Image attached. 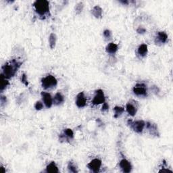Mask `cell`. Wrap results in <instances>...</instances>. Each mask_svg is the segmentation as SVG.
Listing matches in <instances>:
<instances>
[{
	"label": "cell",
	"instance_id": "6da1fadb",
	"mask_svg": "<svg viewBox=\"0 0 173 173\" xmlns=\"http://www.w3.org/2000/svg\"><path fill=\"white\" fill-rule=\"evenodd\" d=\"M22 62L16 59L11 60L10 62L5 63L2 67V74L5 76L7 79H10L15 76L18 70L21 68Z\"/></svg>",
	"mask_w": 173,
	"mask_h": 173
},
{
	"label": "cell",
	"instance_id": "7a4b0ae2",
	"mask_svg": "<svg viewBox=\"0 0 173 173\" xmlns=\"http://www.w3.org/2000/svg\"><path fill=\"white\" fill-rule=\"evenodd\" d=\"M33 6L39 17H46L50 13V2L47 0H37L33 2Z\"/></svg>",
	"mask_w": 173,
	"mask_h": 173
},
{
	"label": "cell",
	"instance_id": "3957f363",
	"mask_svg": "<svg viewBox=\"0 0 173 173\" xmlns=\"http://www.w3.org/2000/svg\"><path fill=\"white\" fill-rule=\"evenodd\" d=\"M41 86L44 89H54L58 84V80L56 79L54 76L51 74H48L45 77L42 78Z\"/></svg>",
	"mask_w": 173,
	"mask_h": 173
},
{
	"label": "cell",
	"instance_id": "277c9868",
	"mask_svg": "<svg viewBox=\"0 0 173 173\" xmlns=\"http://www.w3.org/2000/svg\"><path fill=\"white\" fill-rule=\"evenodd\" d=\"M127 124L131 128H132V131L138 134H142L145 127H146V122L143 120H138L133 121V120L129 119L128 120Z\"/></svg>",
	"mask_w": 173,
	"mask_h": 173
},
{
	"label": "cell",
	"instance_id": "5b68a950",
	"mask_svg": "<svg viewBox=\"0 0 173 173\" xmlns=\"http://www.w3.org/2000/svg\"><path fill=\"white\" fill-rule=\"evenodd\" d=\"M132 92L137 97L145 98L147 97L148 95L147 85L143 83H137L132 88Z\"/></svg>",
	"mask_w": 173,
	"mask_h": 173
},
{
	"label": "cell",
	"instance_id": "8992f818",
	"mask_svg": "<svg viewBox=\"0 0 173 173\" xmlns=\"http://www.w3.org/2000/svg\"><path fill=\"white\" fill-rule=\"evenodd\" d=\"M104 102H106V97L102 89L96 90L94 98L92 99V104L94 106H98L99 104H103Z\"/></svg>",
	"mask_w": 173,
	"mask_h": 173
},
{
	"label": "cell",
	"instance_id": "52a82bcc",
	"mask_svg": "<svg viewBox=\"0 0 173 173\" xmlns=\"http://www.w3.org/2000/svg\"><path fill=\"white\" fill-rule=\"evenodd\" d=\"M102 165V160L99 158H95L92 160L91 161L87 164V167L89 169V170L95 173H98L100 171Z\"/></svg>",
	"mask_w": 173,
	"mask_h": 173
},
{
	"label": "cell",
	"instance_id": "ba28073f",
	"mask_svg": "<svg viewBox=\"0 0 173 173\" xmlns=\"http://www.w3.org/2000/svg\"><path fill=\"white\" fill-rule=\"evenodd\" d=\"M41 95L42 98V102L47 108H50L53 106V98L51 95V94L48 92L42 91L41 93Z\"/></svg>",
	"mask_w": 173,
	"mask_h": 173
},
{
	"label": "cell",
	"instance_id": "9c48e42d",
	"mask_svg": "<svg viewBox=\"0 0 173 173\" xmlns=\"http://www.w3.org/2000/svg\"><path fill=\"white\" fill-rule=\"evenodd\" d=\"M168 35L166 32L159 31L156 33L154 41L156 45H162V44H165L168 41Z\"/></svg>",
	"mask_w": 173,
	"mask_h": 173
},
{
	"label": "cell",
	"instance_id": "30bf717a",
	"mask_svg": "<svg viewBox=\"0 0 173 173\" xmlns=\"http://www.w3.org/2000/svg\"><path fill=\"white\" fill-rule=\"evenodd\" d=\"M74 132L71 128H65L64 129L62 133L59 135V140L60 142H65V141H68L74 139Z\"/></svg>",
	"mask_w": 173,
	"mask_h": 173
},
{
	"label": "cell",
	"instance_id": "8fae6325",
	"mask_svg": "<svg viewBox=\"0 0 173 173\" xmlns=\"http://www.w3.org/2000/svg\"><path fill=\"white\" fill-rule=\"evenodd\" d=\"M119 167L124 173H129L132 171V166L131 163L127 159L123 158L120 160Z\"/></svg>",
	"mask_w": 173,
	"mask_h": 173
},
{
	"label": "cell",
	"instance_id": "7c38bea8",
	"mask_svg": "<svg viewBox=\"0 0 173 173\" xmlns=\"http://www.w3.org/2000/svg\"><path fill=\"white\" fill-rule=\"evenodd\" d=\"M87 98L85 95H84V92H80L79 94H77L76 97L75 103L76 106L79 108H84L87 105Z\"/></svg>",
	"mask_w": 173,
	"mask_h": 173
},
{
	"label": "cell",
	"instance_id": "4fadbf2b",
	"mask_svg": "<svg viewBox=\"0 0 173 173\" xmlns=\"http://www.w3.org/2000/svg\"><path fill=\"white\" fill-rule=\"evenodd\" d=\"M146 127L151 135L154 137L160 136L158 127L156 123L147 121V123H146Z\"/></svg>",
	"mask_w": 173,
	"mask_h": 173
},
{
	"label": "cell",
	"instance_id": "5bb4252c",
	"mask_svg": "<svg viewBox=\"0 0 173 173\" xmlns=\"http://www.w3.org/2000/svg\"><path fill=\"white\" fill-rule=\"evenodd\" d=\"M133 103L132 102V101L128 102L127 105H126V111L128 115H130L131 116H135L138 110V106H137V102L132 101Z\"/></svg>",
	"mask_w": 173,
	"mask_h": 173
},
{
	"label": "cell",
	"instance_id": "9a60e30c",
	"mask_svg": "<svg viewBox=\"0 0 173 173\" xmlns=\"http://www.w3.org/2000/svg\"><path fill=\"white\" fill-rule=\"evenodd\" d=\"M118 50V46L116 43L110 42L106 47V53L110 55H114Z\"/></svg>",
	"mask_w": 173,
	"mask_h": 173
},
{
	"label": "cell",
	"instance_id": "2e32d148",
	"mask_svg": "<svg viewBox=\"0 0 173 173\" xmlns=\"http://www.w3.org/2000/svg\"><path fill=\"white\" fill-rule=\"evenodd\" d=\"M148 53V46L147 44L143 43L137 48V54L141 58H145L147 55Z\"/></svg>",
	"mask_w": 173,
	"mask_h": 173
},
{
	"label": "cell",
	"instance_id": "e0dca14e",
	"mask_svg": "<svg viewBox=\"0 0 173 173\" xmlns=\"http://www.w3.org/2000/svg\"><path fill=\"white\" fill-rule=\"evenodd\" d=\"M64 101H65L64 96L60 92L56 93L53 98V103L55 106L61 105L64 102Z\"/></svg>",
	"mask_w": 173,
	"mask_h": 173
},
{
	"label": "cell",
	"instance_id": "ac0fdd59",
	"mask_svg": "<svg viewBox=\"0 0 173 173\" xmlns=\"http://www.w3.org/2000/svg\"><path fill=\"white\" fill-rule=\"evenodd\" d=\"M91 13L95 18L100 19L103 17V10L99 6H95L91 10Z\"/></svg>",
	"mask_w": 173,
	"mask_h": 173
},
{
	"label": "cell",
	"instance_id": "d6986e66",
	"mask_svg": "<svg viewBox=\"0 0 173 173\" xmlns=\"http://www.w3.org/2000/svg\"><path fill=\"white\" fill-rule=\"evenodd\" d=\"M46 172L48 173H58L59 169L55 162H51L47 165L46 168Z\"/></svg>",
	"mask_w": 173,
	"mask_h": 173
},
{
	"label": "cell",
	"instance_id": "ffe728a7",
	"mask_svg": "<svg viewBox=\"0 0 173 173\" xmlns=\"http://www.w3.org/2000/svg\"><path fill=\"white\" fill-rule=\"evenodd\" d=\"M113 111H114V117L115 118H118L123 114V112H124V108L122 106H116L114 108Z\"/></svg>",
	"mask_w": 173,
	"mask_h": 173
},
{
	"label": "cell",
	"instance_id": "44dd1931",
	"mask_svg": "<svg viewBox=\"0 0 173 173\" xmlns=\"http://www.w3.org/2000/svg\"><path fill=\"white\" fill-rule=\"evenodd\" d=\"M9 84L10 83L8 80L3 75V74L1 73V87H0V90H1L2 93L9 86Z\"/></svg>",
	"mask_w": 173,
	"mask_h": 173
},
{
	"label": "cell",
	"instance_id": "7402d4cb",
	"mask_svg": "<svg viewBox=\"0 0 173 173\" xmlns=\"http://www.w3.org/2000/svg\"><path fill=\"white\" fill-rule=\"evenodd\" d=\"M56 41H57V37L55 33H51L50 37H49V43H50V47L51 49L54 50L55 45H56Z\"/></svg>",
	"mask_w": 173,
	"mask_h": 173
},
{
	"label": "cell",
	"instance_id": "603a6c76",
	"mask_svg": "<svg viewBox=\"0 0 173 173\" xmlns=\"http://www.w3.org/2000/svg\"><path fill=\"white\" fill-rule=\"evenodd\" d=\"M68 170L70 172H73V173H76L78 172V167L76 165L72 162V161H70V162H68Z\"/></svg>",
	"mask_w": 173,
	"mask_h": 173
},
{
	"label": "cell",
	"instance_id": "cb8c5ba5",
	"mask_svg": "<svg viewBox=\"0 0 173 173\" xmlns=\"http://www.w3.org/2000/svg\"><path fill=\"white\" fill-rule=\"evenodd\" d=\"M83 8H84V5H83V2L78 3L76 5L75 7H74L76 13L78 14H80V13H81L82 12H83Z\"/></svg>",
	"mask_w": 173,
	"mask_h": 173
},
{
	"label": "cell",
	"instance_id": "d4e9b609",
	"mask_svg": "<svg viewBox=\"0 0 173 173\" xmlns=\"http://www.w3.org/2000/svg\"><path fill=\"white\" fill-rule=\"evenodd\" d=\"M103 37L106 40H110L112 37V34L110 30L109 29H105L103 32Z\"/></svg>",
	"mask_w": 173,
	"mask_h": 173
},
{
	"label": "cell",
	"instance_id": "484cf974",
	"mask_svg": "<svg viewBox=\"0 0 173 173\" xmlns=\"http://www.w3.org/2000/svg\"><path fill=\"white\" fill-rule=\"evenodd\" d=\"M34 107H35L36 110H37V111L41 110L43 108V107H44L43 102H41V101L36 102V103H35V106Z\"/></svg>",
	"mask_w": 173,
	"mask_h": 173
},
{
	"label": "cell",
	"instance_id": "4316f807",
	"mask_svg": "<svg viewBox=\"0 0 173 173\" xmlns=\"http://www.w3.org/2000/svg\"><path fill=\"white\" fill-rule=\"evenodd\" d=\"M21 82L25 84V86H28L29 85V82H28V79H27V76L25 73H23L21 76Z\"/></svg>",
	"mask_w": 173,
	"mask_h": 173
},
{
	"label": "cell",
	"instance_id": "83f0119b",
	"mask_svg": "<svg viewBox=\"0 0 173 173\" xmlns=\"http://www.w3.org/2000/svg\"><path fill=\"white\" fill-rule=\"evenodd\" d=\"M108 110H109V105H108V103H106V102H104L103 103V105H102V112H106L108 111Z\"/></svg>",
	"mask_w": 173,
	"mask_h": 173
},
{
	"label": "cell",
	"instance_id": "f1b7e54d",
	"mask_svg": "<svg viewBox=\"0 0 173 173\" xmlns=\"http://www.w3.org/2000/svg\"><path fill=\"white\" fill-rule=\"evenodd\" d=\"M146 29H145V28L143 27H139L137 29V33H139V34H141V35H143L144 33H146Z\"/></svg>",
	"mask_w": 173,
	"mask_h": 173
},
{
	"label": "cell",
	"instance_id": "f546056e",
	"mask_svg": "<svg viewBox=\"0 0 173 173\" xmlns=\"http://www.w3.org/2000/svg\"><path fill=\"white\" fill-rule=\"evenodd\" d=\"M0 101H1V105L2 106H3V104L6 103L7 102V98H6V96L2 95L1 98H0Z\"/></svg>",
	"mask_w": 173,
	"mask_h": 173
},
{
	"label": "cell",
	"instance_id": "4dcf8cb0",
	"mask_svg": "<svg viewBox=\"0 0 173 173\" xmlns=\"http://www.w3.org/2000/svg\"><path fill=\"white\" fill-rule=\"evenodd\" d=\"M159 172H171V173H172V171H171V170H169L168 168H163L162 169H161V170L159 171Z\"/></svg>",
	"mask_w": 173,
	"mask_h": 173
},
{
	"label": "cell",
	"instance_id": "1f68e13d",
	"mask_svg": "<svg viewBox=\"0 0 173 173\" xmlns=\"http://www.w3.org/2000/svg\"><path fill=\"white\" fill-rule=\"evenodd\" d=\"M119 3H122L124 6H128L130 3V2L128 1V0H124H124H122V1H119Z\"/></svg>",
	"mask_w": 173,
	"mask_h": 173
},
{
	"label": "cell",
	"instance_id": "d6a6232c",
	"mask_svg": "<svg viewBox=\"0 0 173 173\" xmlns=\"http://www.w3.org/2000/svg\"><path fill=\"white\" fill-rule=\"evenodd\" d=\"M152 91H153V92H154V93L158 94V92H159L158 87H156V86H153V87H152Z\"/></svg>",
	"mask_w": 173,
	"mask_h": 173
},
{
	"label": "cell",
	"instance_id": "836d02e7",
	"mask_svg": "<svg viewBox=\"0 0 173 173\" xmlns=\"http://www.w3.org/2000/svg\"><path fill=\"white\" fill-rule=\"evenodd\" d=\"M0 171H1L2 172H3V173H5V172H6V169H5V168L2 166L1 168H0Z\"/></svg>",
	"mask_w": 173,
	"mask_h": 173
}]
</instances>
